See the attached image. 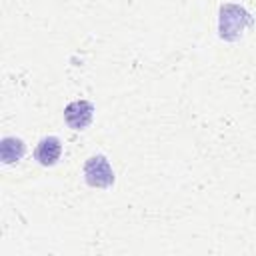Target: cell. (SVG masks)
<instances>
[{
	"label": "cell",
	"mask_w": 256,
	"mask_h": 256,
	"mask_svg": "<svg viewBox=\"0 0 256 256\" xmlns=\"http://www.w3.org/2000/svg\"><path fill=\"white\" fill-rule=\"evenodd\" d=\"M92 116H94V106L88 100H74L64 110V120L74 130L86 128L92 122Z\"/></svg>",
	"instance_id": "cell-2"
},
{
	"label": "cell",
	"mask_w": 256,
	"mask_h": 256,
	"mask_svg": "<svg viewBox=\"0 0 256 256\" xmlns=\"http://www.w3.org/2000/svg\"><path fill=\"white\" fill-rule=\"evenodd\" d=\"M84 178L92 188H108L114 184V172L106 160V156L98 154L86 160L84 164Z\"/></svg>",
	"instance_id": "cell-1"
},
{
	"label": "cell",
	"mask_w": 256,
	"mask_h": 256,
	"mask_svg": "<svg viewBox=\"0 0 256 256\" xmlns=\"http://www.w3.org/2000/svg\"><path fill=\"white\" fill-rule=\"evenodd\" d=\"M26 152V146L20 138H14V136H8L2 140L0 144V156L6 164H12V162H18Z\"/></svg>",
	"instance_id": "cell-5"
},
{
	"label": "cell",
	"mask_w": 256,
	"mask_h": 256,
	"mask_svg": "<svg viewBox=\"0 0 256 256\" xmlns=\"http://www.w3.org/2000/svg\"><path fill=\"white\" fill-rule=\"evenodd\" d=\"M60 154H62V142L56 136H44L34 150V156L42 166H54Z\"/></svg>",
	"instance_id": "cell-4"
},
{
	"label": "cell",
	"mask_w": 256,
	"mask_h": 256,
	"mask_svg": "<svg viewBox=\"0 0 256 256\" xmlns=\"http://www.w3.org/2000/svg\"><path fill=\"white\" fill-rule=\"evenodd\" d=\"M244 22H250L248 14L238 8L236 12V18H232L230 14V4L222 8V18H220V34L222 38H228V40H234L242 30H244Z\"/></svg>",
	"instance_id": "cell-3"
}]
</instances>
